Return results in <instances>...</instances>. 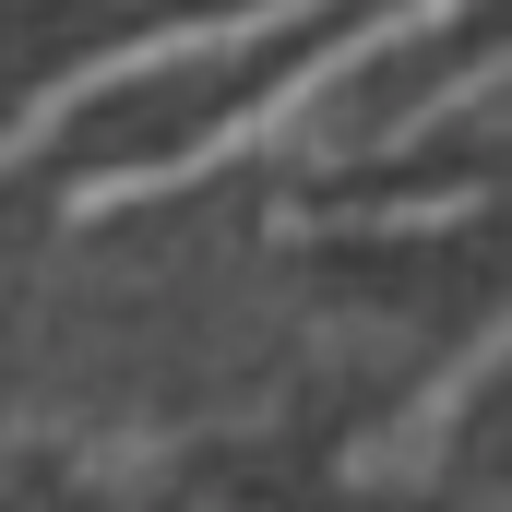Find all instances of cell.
I'll return each instance as SVG.
<instances>
[{
	"label": "cell",
	"instance_id": "6da1fadb",
	"mask_svg": "<svg viewBox=\"0 0 512 512\" xmlns=\"http://www.w3.org/2000/svg\"><path fill=\"white\" fill-rule=\"evenodd\" d=\"M477 0H358L334 36H310L274 84H262L251 108H227V120H203L191 143H167L155 167H96L84 191H72V215H120V203H167V191H191V179H215V167H262V155H286L298 131H322L334 96H358L382 60L405 48H429V36H453Z\"/></svg>",
	"mask_w": 512,
	"mask_h": 512
},
{
	"label": "cell",
	"instance_id": "3957f363",
	"mask_svg": "<svg viewBox=\"0 0 512 512\" xmlns=\"http://www.w3.org/2000/svg\"><path fill=\"white\" fill-rule=\"evenodd\" d=\"M501 370H512V310H489V322H477V334H465V346H453V358H441V370L382 417V429H358V441H346V477H358V489H429V477H441V453L465 441V417L489 405Z\"/></svg>",
	"mask_w": 512,
	"mask_h": 512
},
{
	"label": "cell",
	"instance_id": "277c9868",
	"mask_svg": "<svg viewBox=\"0 0 512 512\" xmlns=\"http://www.w3.org/2000/svg\"><path fill=\"white\" fill-rule=\"evenodd\" d=\"M465 512H512V501H465Z\"/></svg>",
	"mask_w": 512,
	"mask_h": 512
},
{
	"label": "cell",
	"instance_id": "7a4b0ae2",
	"mask_svg": "<svg viewBox=\"0 0 512 512\" xmlns=\"http://www.w3.org/2000/svg\"><path fill=\"white\" fill-rule=\"evenodd\" d=\"M334 12H358V0H215V12H179V24H155V36H120V48L72 60V72H60L48 96H24V108L0 120V167H24V155H36V143H48L60 120L108 108V96H131V84L262 60V48H286V36H310V24H334Z\"/></svg>",
	"mask_w": 512,
	"mask_h": 512
}]
</instances>
